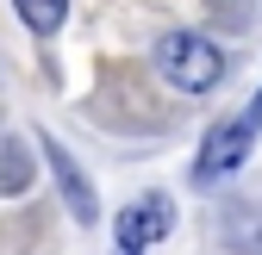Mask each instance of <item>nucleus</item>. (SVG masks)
<instances>
[{"label": "nucleus", "mask_w": 262, "mask_h": 255, "mask_svg": "<svg viewBox=\"0 0 262 255\" xmlns=\"http://www.w3.org/2000/svg\"><path fill=\"white\" fill-rule=\"evenodd\" d=\"M169 231H175V206H169V193H138V199H131V206L113 218V237H119V249H125V255L156 249Z\"/></svg>", "instance_id": "7ed1b4c3"}, {"label": "nucleus", "mask_w": 262, "mask_h": 255, "mask_svg": "<svg viewBox=\"0 0 262 255\" xmlns=\"http://www.w3.org/2000/svg\"><path fill=\"white\" fill-rule=\"evenodd\" d=\"M38 149H44V162H50L56 187H62V206H69V218H75V224H94V218H100V199H94V187H88L81 162H75V156L62 149L56 137H38Z\"/></svg>", "instance_id": "20e7f679"}, {"label": "nucleus", "mask_w": 262, "mask_h": 255, "mask_svg": "<svg viewBox=\"0 0 262 255\" xmlns=\"http://www.w3.org/2000/svg\"><path fill=\"white\" fill-rule=\"evenodd\" d=\"M13 7H19V19H25L31 31H56L62 13H69V0H13Z\"/></svg>", "instance_id": "423d86ee"}, {"label": "nucleus", "mask_w": 262, "mask_h": 255, "mask_svg": "<svg viewBox=\"0 0 262 255\" xmlns=\"http://www.w3.org/2000/svg\"><path fill=\"white\" fill-rule=\"evenodd\" d=\"M25 156H19V143H7V156H0V193H25Z\"/></svg>", "instance_id": "0eeeda50"}, {"label": "nucleus", "mask_w": 262, "mask_h": 255, "mask_svg": "<svg viewBox=\"0 0 262 255\" xmlns=\"http://www.w3.org/2000/svg\"><path fill=\"white\" fill-rule=\"evenodd\" d=\"M256 131H262V100L237 106L231 118H219L212 131H206V143H200V162H193V187H219V181H231V174L250 162Z\"/></svg>", "instance_id": "f257e3e1"}, {"label": "nucleus", "mask_w": 262, "mask_h": 255, "mask_svg": "<svg viewBox=\"0 0 262 255\" xmlns=\"http://www.w3.org/2000/svg\"><path fill=\"white\" fill-rule=\"evenodd\" d=\"M225 249L231 255H262V206H231L225 212Z\"/></svg>", "instance_id": "39448f33"}, {"label": "nucleus", "mask_w": 262, "mask_h": 255, "mask_svg": "<svg viewBox=\"0 0 262 255\" xmlns=\"http://www.w3.org/2000/svg\"><path fill=\"white\" fill-rule=\"evenodd\" d=\"M156 69H162V81L181 87V93H206L225 75V50L212 38H200V31H169V38L156 44Z\"/></svg>", "instance_id": "f03ea898"}]
</instances>
